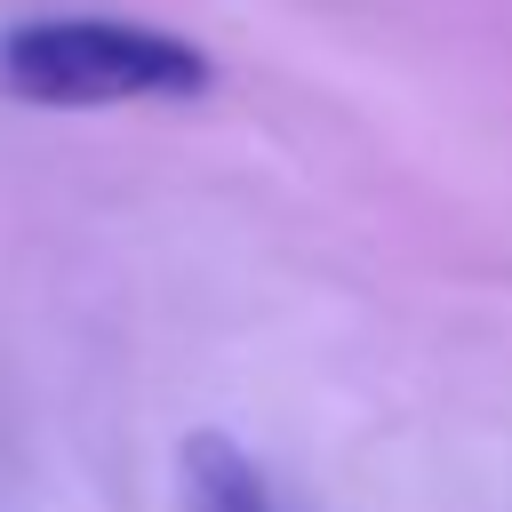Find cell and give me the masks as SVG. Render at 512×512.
<instances>
[{
	"mask_svg": "<svg viewBox=\"0 0 512 512\" xmlns=\"http://www.w3.org/2000/svg\"><path fill=\"white\" fill-rule=\"evenodd\" d=\"M0 88L32 112L192 104L216 88V56L144 16H16L0 32Z\"/></svg>",
	"mask_w": 512,
	"mask_h": 512,
	"instance_id": "1",
	"label": "cell"
},
{
	"mask_svg": "<svg viewBox=\"0 0 512 512\" xmlns=\"http://www.w3.org/2000/svg\"><path fill=\"white\" fill-rule=\"evenodd\" d=\"M176 480H184V512H280L256 456L224 432H192L176 456Z\"/></svg>",
	"mask_w": 512,
	"mask_h": 512,
	"instance_id": "2",
	"label": "cell"
}]
</instances>
